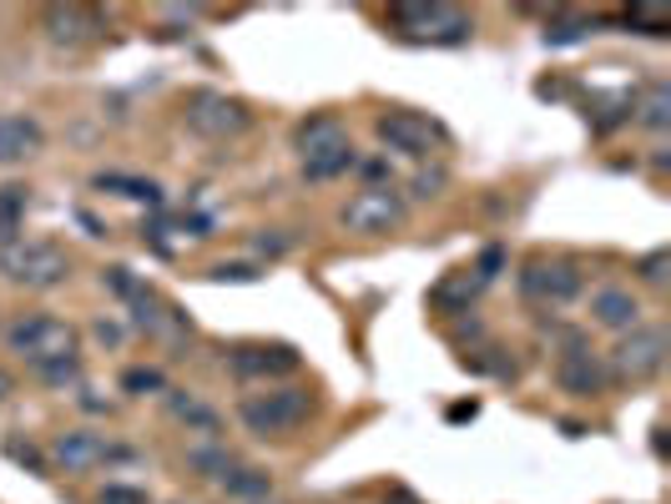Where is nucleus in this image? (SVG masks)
Returning <instances> with one entry per match:
<instances>
[{
	"instance_id": "obj_2",
	"label": "nucleus",
	"mask_w": 671,
	"mask_h": 504,
	"mask_svg": "<svg viewBox=\"0 0 671 504\" xmlns=\"http://www.w3.org/2000/svg\"><path fill=\"white\" fill-rule=\"evenodd\" d=\"M309 388H273V394H252L238 404V419L248 424L258 439H268V434H288V429H299L303 419H309Z\"/></svg>"
},
{
	"instance_id": "obj_27",
	"label": "nucleus",
	"mask_w": 671,
	"mask_h": 504,
	"mask_svg": "<svg viewBox=\"0 0 671 504\" xmlns=\"http://www.w3.org/2000/svg\"><path fill=\"white\" fill-rule=\"evenodd\" d=\"M96 504H147V494L142 490H127V484H107Z\"/></svg>"
},
{
	"instance_id": "obj_20",
	"label": "nucleus",
	"mask_w": 671,
	"mask_h": 504,
	"mask_svg": "<svg viewBox=\"0 0 671 504\" xmlns=\"http://www.w3.org/2000/svg\"><path fill=\"white\" fill-rule=\"evenodd\" d=\"M479 288H485V283H479V277L459 273V277H450V283H440V288H434V303H440V308H455V303L475 298Z\"/></svg>"
},
{
	"instance_id": "obj_17",
	"label": "nucleus",
	"mask_w": 671,
	"mask_h": 504,
	"mask_svg": "<svg viewBox=\"0 0 671 504\" xmlns=\"http://www.w3.org/2000/svg\"><path fill=\"white\" fill-rule=\"evenodd\" d=\"M223 490H228L232 500H258V494L273 490V474H268V469H252V464H232L228 474H223Z\"/></svg>"
},
{
	"instance_id": "obj_1",
	"label": "nucleus",
	"mask_w": 671,
	"mask_h": 504,
	"mask_svg": "<svg viewBox=\"0 0 671 504\" xmlns=\"http://www.w3.org/2000/svg\"><path fill=\"white\" fill-rule=\"evenodd\" d=\"M299 152H303V177L309 182H334L344 177L359 156H354V142L338 127L334 117H313L309 127L299 132Z\"/></svg>"
},
{
	"instance_id": "obj_6",
	"label": "nucleus",
	"mask_w": 671,
	"mask_h": 504,
	"mask_svg": "<svg viewBox=\"0 0 671 504\" xmlns=\"http://www.w3.org/2000/svg\"><path fill=\"white\" fill-rule=\"evenodd\" d=\"M187 127L197 136L223 142V136H238L242 127H248V107L232 101V97H223V91H192L187 97Z\"/></svg>"
},
{
	"instance_id": "obj_22",
	"label": "nucleus",
	"mask_w": 671,
	"mask_h": 504,
	"mask_svg": "<svg viewBox=\"0 0 671 504\" xmlns=\"http://www.w3.org/2000/svg\"><path fill=\"white\" fill-rule=\"evenodd\" d=\"M96 187L107 193V187H117L121 197H132V202H156V187L142 177H96Z\"/></svg>"
},
{
	"instance_id": "obj_15",
	"label": "nucleus",
	"mask_w": 671,
	"mask_h": 504,
	"mask_svg": "<svg viewBox=\"0 0 671 504\" xmlns=\"http://www.w3.org/2000/svg\"><path fill=\"white\" fill-rule=\"evenodd\" d=\"M51 454L66 469H91V464H101V459H111V449L101 445L96 434H61L56 445H51Z\"/></svg>"
},
{
	"instance_id": "obj_5",
	"label": "nucleus",
	"mask_w": 671,
	"mask_h": 504,
	"mask_svg": "<svg viewBox=\"0 0 671 504\" xmlns=\"http://www.w3.org/2000/svg\"><path fill=\"white\" fill-rule=\"evenodd\" d=\"M399 31H409L414 41H440V46H459V41H469V15L450 11V6H399L394 11Z\"/></svg>"
},
{
	"instance_id": "obj_25",
	"label": "nucleus",
	"mask_w": 671,
	"mask_h": 504,
	"mask_svg": "<svg viewBox=\"0 0 671 504\" xmlns=\"http://www.w3.org/2000/svg\"><path fill=\"white\" fill-rule=\"evenodd\" d=\"M121 388H127V394H156V388H162V373H156V369H132L127 379H121Z\"/></svg>"
},
{
	"instance_id": "obj_26",
	"label": "nucleus",
	"mask_w": 671,
	"mask_h": 504,
	"mask_svg": "<svg viewBox=\"0 0 671 504\" xmlns=\"http://www.w3.org/2000/svg\"><path fill=\"white\" fill-rule=\"evenodd\" d=\"M586 31H591L586 21H561L555 31H545V41H551V46H571V41H581Z\"/></svg>"
},
{
	"instance_id": "obj_14",
	"label": "nucleus",
	"mask_w": 671,
	"mask_h": 504,
	"mask_svg": "<svg viewBox=\"0 0 671 504\" xmlns=\"http://www.w3.org/2000/svg\"><path fill=\"white\" fill-rule=\"evenodd\" d=\"M591 318H596L600 328H636V318H641V303L631 298L626 288H600L596 298H591Z\"/></svg>"
},
{
	"instance_id": "obj_16",
	"label": "nucleus",
	"mask_w": 671,
	"mask_h": 504,
	"mask_svg": "<svg viewBox=\"0 0 671 504\" xmlns=\"http://www.w3.org/2000/svg\"><path fill=\"white\" fill-rule=\"evenodd\" d=\"M46 25H51V36L56 41H86L96 31V15L82 11V6H51Z\"/></svg>"
},
{
	"instance_id": "obj_21",
	"label": "nucleus",
	"mask_w": 671,
	"mask_h": 504,
	"mask_svg": "<svg viewBox=\"0 0 671 504\" xmlns=\"http://www.w3.org/2000/svg\"><path fill=\"white\" fill-rule=\"evenodd\" d=\"M667 121H671V91H667V86H651V91H647V107H641V127L661 132Z\"/></svg>"
},
{
	"instance_id": "obj_24",
	"label": "nucleus",
	"mask_w": 671,
	"mask_h": 504,
	"mask_svg": "<svg viewBox=\"0 0 671 504\" xmlns=\"http://www.w3.org/2000/svg\"><path fill=\"white\" fill-rule=\"evenodd\" d=\"M41 379H46V384H76V379H82V363H76V353L72 359H56V363H41Z\"/></svg>"
},
{
	"instance_id": "obj_9",
	"label": "nucleus",
	"mask_w": 671,
	"mask_h": 504,
	"mask_svg": "<svg viewBox=\"0 0 671 504\" xmlns=\"http://www.w3.org/2000/svg\"><path fill=\"white\" fill-rule=\"evenodd\" d=\"M661 363H667V333L661 328H631V338L616 349V369L626 379H651V373H661Z\"/></svg>"
},
{
	"instance_id": "obj_10",
	"label": "nucleus",
	"mask_w": 671,
	"mask_h": 504,
	"mask_svg": "<svg viewBox=\"0 0 671 504\" xmlns=\"http://www.w3.org/2000/svg\"><path fill=\"white\" fill-rule=\"evenodd\" d=\"M228 363L238 379H283L299 369V353L288 343H242V349H232Z\"/></svg>"
},
{
	"instance_id": "obj_19",
	"label": "nucleus",
	"mask_w": 671,
	"mask_h": 504,
	"mask_svg": "<svg viewBox=\"0 0 671 504\" xmlns=\"http://www.w3.org/2000/svg\"><path fill=\"white\" fill-rule=\"evenodd\" d=\"M172 414H177L182 424H192V429L217 434V414H213V408H203V404H197V398H182V394H172Z\"/></svg>"
},
{
	"instance_id": "obj_7",
	"label": "nucleus",
	"mask_w": 671,
	"mask_h": 504,
	"mask_svg": "<svg viewBox=\"0 0 671 504\" xmlns=\"http://www.w3.org/2000/svg\"><path fill=\"white\" fill-rule=\"evenodd\" d=\"M404 222V202L389 187H369V193L348 197L344 202V228L364 232V238H379V232H394Z\"/></svg>"
},
{
	"instance_id": "obj_4",
	"label": "nucleus",
	"mask_w": 671,
	"mask_h": 504,
	"mask_svg": "<svg viewBox=\"0 0 671 504\" xmlns=\"http://www.w3.org/2000/svg\"><path fill=\"white\" fill-rule=\"evenodd\" d=\"M11 349L21 353L25 363H56V359H72L76 353V333L72 324H56V318H21L11 328Z\"/></svg>"
},
{
	"instance_id": "obj_11",
	"label": "nucleus",
	"mask_w": 671,
	"mask_h": 504,
	"mask_svg": "<svg viewBox=\"0 0 671 504\" xmlns=\"http://www.w3.org/2000/svg\"><path fill=\"white\" fill-rule=\"evenodd\" d=\"M530 298H545V303H575L581 298V267L575 263H530L520 273Z\"/></svg>"
},
{
	"instance_id": "obj_30",
	"label": "nucleus",
	"mask_w": 671,
	"mask_h": 504,
	"mask_svg": "<svg viewBox=\"0 0 671 504\" xmlns=\"http://www.w3.org/2000/svg\"><path fill=\"white\" fill-rule=\"evenodd\" d=\"M11 394V373H0V398Z\"/></svg>"
},
{
	"instance_id": "obj_29",
	"label": "nucleus",
	"mask_w": 671,
	"mask_h": 504,
	"mask_svg": "<svg viewBox=\"0 0 671 504\" xmlns=\"http://www.w3.org/2000/svg\"><path fill=\"white\" fill-rule=\"evenodd\" d=\"M213 277H223V283H252V277H258V273H252V267H217V273Z\"/></svg>"
},
{
	"instance_id": "obj_3",
	"label": "nucleus",
	"mask_w": 671,
	"mask_h": 504,
	"mask_svg": "<svg viewBox=\"0 0 671 504\" xmlns=\"http://www.w3.org/2000/svg\"><path fill=\"white\" fill-rule=\"evenodd\" d=\"M0 273L21 283V288H56L61 277L72 273V263L51 242H6L0 248Z\"/></svg>"
},
{
	"instance_id": "obj_18",
	"label": "nucleus",
	"mask_w": 671,
	"mask_h": 504,
	"mask_svg": "<svg viewBox=\"0 0 671 504\" xmlns=\"http://www.w3.org/2000/svg\"><path fill=\"white\" fill-rule=\"evenodd\" d=\"M21 222H25V187H0V248L15 242Z\"/></svg>"
},
{
	"instance_id": "obj_31",
	"label": "nucleus",
	"mask_w": 671,
	"mask_h": 504,
	"mask_svg": "<svg viewBox=\"0 0 671 504\" xmlns=\"http://www.w3.org/2000/svg\"><path fill=\"white\" fill-rule=\"evenodd\" d=\"M404 504H409V500H404Z\"/></svg>"
},
{
	"instance_id": "obj_23",
	"label": "nucleus",
	"mask_w": 671,
	"mask_h": 504,
	"mask_svg": "<svg viewBox=\"0 0 671 504\" xmlns=\"http://www.w3.org/2000/svg\"><path fill=\"white\" fill-rule=\"evenodd\" d=\"M187 464L197 469V474H207V480H223V474H228V469H232V459L223 454V449H192V454H187Z\"/></svg>"
},
{
	"instance_id": "obj_28",
	"label": "nucleus",
	"mask_w": 671,
	"mask_h": 504,
	"mask_svg": "<svg viewBox=\"0 0 671 504\" xmlns=\"http://www.w3.org/2000/svg\"><path fill=\"white\" fill-rule=\"evenodd\" d=\"M641 277H647V283H661V277H667V252H651V258H641Z\"/></svg>"
},
{
	"instance_id": "obj_12",
	"label": "nucleus",
	"mask_w": 671,
	"mask_h": 504,
	"mask_svg": "<svg viewBox=\"0 0 671 504\" xmlns=\"http://www.w3.org/2000/svg\"><path fill=\"white\" fill-rule=\"evenodd\" d=\"M555 379H561V388H565V394H575V398H591V394H600V388H606V373H600V363L581 349V338H571V349L561 353V369H555Z\"/></svg>"
},
{
	"instance_id": "obj_8",
	"label": "nucleus",
	"mask_w": 671,
	"mask_h": 504,
	"mask_svg": "<svg viewBox=\"0 0 671 504\" xmlns=\"http://www.w3.org/2000/svg\"><path fill=\"white\" fill-rule=\"evenodd\" d=\"M379 136L389 152H404V156H434L444 142V132L430 117H420V111H389V117H379Z\"/></svg>"
},
{
	"instance_id": "obj_13",
	"label": "nucleus",
	"mask_w": 671,
	"mask_h": 504,
	"mask_svg": "<svg viewBox=\"0 0 671 504\" xmlns=\"http://www.w3.org/2000/svg\"><path fill=\"white\" fill-rule=\"evenodd\" d=\"M41 152V127L31 117H0V167H15Z\"/></svg>"
}]
</instances>
